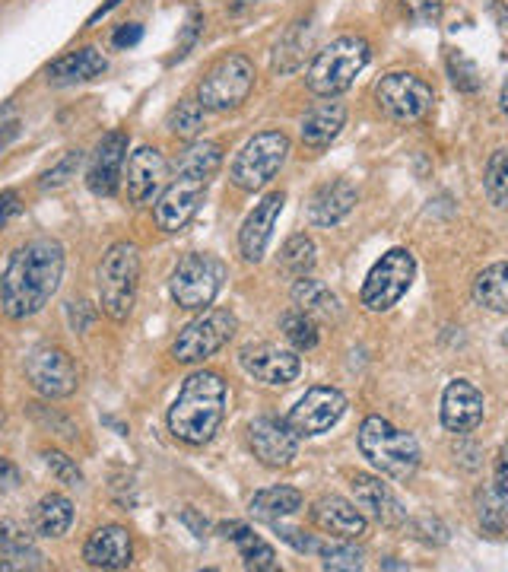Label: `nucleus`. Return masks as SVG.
Wrapping results in <instances>:
<instances>
[{"mask_svg": "<svg viewBox=\"0 0 508 572\" xmlns=\"http://www.w3.org/2000/svg\"><path fill=\"white\" fill-rule=\"evenodd\" d=\"M64 245L51 236L29 239L7 261L0 277V306L13 321L39 315L51 296L58 293L64 277Z\"/></svg>", "mask_w": 508, "mask_h": 572, "instance_id": "nucleus-1", "label": "nucleus"}, {"mask_svg": "<svg viewBox=\"0 0 508 572\" xmlns=\"http://www.w3.org/2000/svg\"><path fill=\"white\" fill-rule=\"evenodd\" d=\"M229 388L220 372L197 369L178 388L169 407V433L188 445H207L226 420Z\"/></svg>", "mask_w": 508, "mask_h": 572, "instance_id": "nucleus-2", "label": "nucleus"}, {"mask_svg": "<svg viewBox=\"0 0 508 572\" xmlns=\"http://www.w3.org/2000/svg\"><path fill=\"white\" fill-rule=\"evenodd\" d=\"M359 452L378 474L391 480H410L420 468V445L410 433L385 417H366L359 426Z\"/></svg>", "mask_w": 508, "mask_h": 572, "instance_id": "nucleus-3", "label": "nucleus"}, {"mask_svg": "<svg viewBox=\"0 0 508 572\" xmlns=\"http://www.w3.org/2000/svg\"><path fill=\"white\" fill-rule=\"evenodd\" d=\"M369 58H372V48L366 39L343 35V39H334L315 55L312 67H308L305 74V86L321 99H334L340 93H347L356 83V77L366 70Z\"/></svg>", "mask_w": 508, "mask_h": 572, "instance_id": "nucleus-4", "label": "nucleus"}, {"mask_svg": "<svg viewBox=\"0 0 508 572\" xmlns=\"http://www.w3.org/2000/svg\"><path fill=\"white\" fill-rule=\"evenodd\" d=\"M99 306L112 321H127L140 290V248L134 242H115L96 271Z\"/></svg>", "mask_w": 508, "mask_h": 572, "instance_id": "nucleus-5", "label": "nucleus"}, {"mask_svg": "<svg viewBox=\"0 0 508 572\" xmlns=\"http://www.w3.org/2000/svg\"><path fill=\"white\" fill-rule=\"evenodd\" d=\"M286 156H289V137L283 131L254 134L232 159V169H229L232 185L242 191H251V194L261 191L264 185H270L277 178Z\"/></svg>", "mask_w": 508, "mask_h": 572, "instance_id": "nucleus-6", "label": "nucleus"}, {"mask_svg": "<svg viewBox=\"0 0 508 572\" xmlns=\"http://www.w3.org/2000/svg\"><path fill=\"white\" fill-rule=\"evenodd\" d=\"M254 80H258V74H254V64L245 55H226L197 83V102L207 112H235L242 102H248Z\"/></svg>", "mask_w": 508, "mask_h": 572, "instance_id": "nucleus-7", "label": "nucleus"}, {"mask_svg": "<svg viewBox=\"0 0 508 572\" xmlns=\"http://www.w3.org/2000/svg\"><path fill=\"white\" fill-rule=\"evenodd\" d=\"M223 280H226V264L220 258L194 252L175 264L169 290L181 309L204 312L207 306H213V299L220 296Z\"/></svg>", "mask_w": 508, "mask_h": 572, "instance_id": "nucleus-8", "label": "nucleus"}, {"mask_svg": "<svg viewBox=\"0 0 508 572\" xmlns=\"http://www.w3.org/2000/svg\"><path fill=\"white\" fill-rule=\"evenodd\" d=\"M235 334V315L226 309H204L194 321H188L172 341L175 363H204L213 353H220Z\"/></svg>", "mask_w": 508, "mask_h": 572, "instance_id": "nucleus-9", "label": "nucleus"}, {"mask_svg": "<svg viewBox=\"0 0 508 572\" xmlns=\"http://www.w3.org/2000/svg\"><path fill=\"white\" fill-rule=\"evenodd\" d=\"M416 274V261L407 248H391L388 255H381V261L369 271L366 283H362V293L359 302L362 309L369 312H388L394 309L401 296L410 290Z\"/></svg>", "mask_w": 508, "mask_h": 572, "instance_id": "nucleus-10", "label": "nucleus"}, {"mask_svg": "<svg viewBox=\"0 0 508 572\" xmlns=\"http://www.w3.org/2000/svg\"><path fill=\"white\" fill-rule=\"evenodd\" d=\"M375 102L388 118L410 124V121L426 118V112L435 102V93H432V86L416 74L394 70V74H385L375 83Z\"/></svg>", "mask_w": 508, "mask_h": 572, "instance_id": "nucleus-11", "label": "nucleus"}, {"mask_svg": "<svg viewBox=\"0 0 508 572\" xmlns=\"http://www.w3.org/2000/svg\"><path fill=\"white\" fill-rule=\"evenodd\" d=\"M26 379L42 398H70L80 385V369L64 347L42 344L26 356Z\"/></svg>", "mask_w": 508, "mask_h": 572, "instance_id": "nucleus-12", "label": "nucleus"}, {"mask_svg": "<svg viewBox=\"0 0 508 572\" xmlns=\"http://www.w3.org/2000/svg\"><path fill=\"white\" fill-rule=\"evenodd\" d=\"M207 188H210V178L201 175H185L178 172L172 178V185L162 188L159 201L153 204V220L162 232H178L185 229L197 210H201L204 198H207Z\"/></svg>", "mask_w": 508, "mask_h": 572, "instance_id": "nucleus-13", "label": "nucleus"}, {"mask_svg": "<svg viewBox=\"0 0 508 572\" xmlns=\"http://www.w3.org/2000/svg\"><path fill=\"white\" fill-rule=\"evenodd\" d=\"M299 439L293 423L280 417H258L248 426L251 452L267 468H289L299 458Z\"/></svg>", "mask_w": 508, "mask_h": 572, "instance_id": "nucleus-14", "label": "nucleus"}, {"mask_svg": "<svg viewBox=\"0 0 508 572\" xmlns=\"http://www.w3.org/2000/svg\"><path fill=\"white\" fill-rule=\"evenodd\" d=\"M347 414V398L337 388H308L299 398V404L289 410V423L299 436H321L328 433L331 426H337V420Z\"/></svg>", "mask_w": 508, "mask_h": 572, "instance_id": "nucleus-15", "label": "nucleus"}, {"mask_svg": "<svg viewBox=\"0 0 508 572\" xmlns=\"http://www.w3.org/2000/svg\"><path fill=\"white\" fill-rule=\"evenodd\" d=\"M127 131H108L99 143L93 156H89V169H86V188L96 194V198H112L121 185V169L127 159Z\"/></svg>", "mask_w": 508, "mask_h": 572, "instance_id": "nucleus-16", "label": "nucleus"}, {"mask_svg": "<svg viewBox=\"0 0 508 572\" xmlns=\"http://www.w3.org/2000/svg\"><path fill=\"white\" fill-rule=\"evenodd\" d=\"M239 363L254 382H264V385H274V388L296 382L299 372H302L299 356L293 350L277 347V344H248L239 353Z\"/></svg>", "mask_w": 508, "mask_h": 572, "instance_id": "nucleus-17", "label": "nucleus"}, {"mask_svg": "<svg viewBox=\"0 0 508 572\" xmlns=\"http://www.w3.org/2000/svg\"><path fill=\"white\" fill-rule=\"evenodd\" d=\"M350 487H353L359 512L366 518H372V522H378L381 528H404L407 525L404 503L397 499V493L388 484H381V477L356 474Z\"/></svg>", "mask_w": 508, "mask_h": 572, "instance_id": "nucleus-18", "label": "nucleus"}, {"mask_svg": "<svg viewBox=\"0 0 508 572\" xmlns=\"http://www.w3.org/2000/svg\"><path fill=\"white\" fill-rule=\"evenodd\" d=\"M169 178V163L156 147H137L127 159V175H124V188L131 204H147L162 191Z\"/></svg>", "mask_w": 508, "mask_h": 572, "instance_id": "nucleus-19", "label": "nucleus"}, {"mask_svg": "<svg viewBox=\"0 0 508 572\" xmlns=\"http://www.w3.org/2000/svg\"><path fill=\"white\" fill-rule=\"evenodd\" d=\"M83 560L93 569H127L134 560V538L124 525H102L86 538Z\"/></svg>", "mask_w": 508, "mask_h": 572, "instance_id": "nucleus-20", "label": "nucleus"}, {"mask_svg": "<svg viewBox=\"0 0 508 572\" xmlns=\"http://www.w3.org/2000/svg\"><path fill=\"white\" fill-rule=\"evenodd\" d=\"M286 204V194L283 191H270L261 204H254V210L248 213V220L242 223L239 232V248H242V258L258 264L267 252V242L274 236V223L280 217V210Z\"/></svg>", "mask_w": 508, "mask_h": 572, "instance_id": "nucleus-21", "label": "nucleus"}, {"mask_svg": "<svg viewBox=\"0 0 508 572\" xmlns=\"http://www.w3.org/2000/svg\"><path fill=\"white\" fill-rule=\"evenodd\" d=\"M483 391L467 379H455L442 395V423L448 433H474L483 420Z\"/></svg>", "mask_w": 508, "mask_h": 572, "instance_id": "nucleus-22", "label": "nucleus"}, {"mask_svg": "<svg viewBox=\"0 0 508 572\" xmlns=\"http://www.w3.org/2000/svg\"><path fill=\"white\" fill-rule=\"evenodd\" d=\"M312 525L321 528L324 534H331L337 541H356L366 534V515L359 512L356 503L343 496H321L312 506Z\"/></svg>", "mask_w": 508, "mask_h": 572, "instance_id": "nucleus-23", "label": "nucleus"}, {"mask_svg": "<svg viewBox=\"0 0 508 572\" xmlns=\"http://www.w3.org/2000/svg\"><path fill=\"white\" fill-rule=\"evenodd\" d=\"M26 569H45V557L32 534L13 522L0 518V572H26Z\"/></svg>", "mask_w": 508, "mask_h": 572, "instance_id": "nucleus-24", "label": "nucleus"}, {"mask_svg": "<svg viewBox=\"0 0 508 572\" xmlns=\"http://www.w3.org/2000/svg\"><path fill=\"white\" fill-rule=\"evenodd\" d=\"M108 70V61L99 48L93 45H83L77 51H67L64 58L51 61L45 67V77L54 86H74V83H86V80H96Z\"/></svg>", "mask_w": 508, "mask_h": 572, "instance_id": "nucleus-25", "label": "nucleus"}, {"mask_svg": "<svg viewBox=\"0 0 508 572\" xmlns=\"http://www.w3.org/2000/svg\"><path fill=\"white\" fill-rule=\"evenodd\" d=\"M356 201H359V191L350 182L337 178V182L321 185L312 194V201H308V220L315 226H337L340 220L350 217Z\"/></svg>", "mask_w": 508, "mask_h": 572, "instance_id": "nucleus-26", "label": "nucleus"}, {"mask_svg": "<svg viewBox=\"0 0 508 572\" xmlns=\"http://www.w3.org/2000/svg\"><path fill=\"white\" fill-rule=\"evenodd\" d=\"M343 124H347V109H343L340 102H321L299 124L302 143L312 150L331 147V143L337 140V134L343 131Z\"/></svg>", "mask_w": 508, "mask_h": 572, "instance_id": "nucleus-27", "label": "nucleus"}, {"mask_svg": "<svg viewBox=\"0 0 508 572\" xmlns=\"http://www.w3.org/2000/svg\"><path fill=\"white\" fill-rule=\"evenodd\" d=\"M293 302H296L302 312H308L312 318H321V321H337V318L343 315L337 293H331V286L321 283V280H315L312 274L299 277V280L293 283Z\"/></svg>", "mask_w": 508, "mask_h": 572, "instance_id": "nucleus-28", "label": "nucleus"}, {"mask_svg": "<svg viewBox=\"0 0 508 572\" xmlns=\"http://www.w3.org/2000/svg\"><path fill=\"white\" fill-rule=\"evenodd\" d=\"M32 525L39 538H64L74 525V503L64 496V493H48L39 499L32 515Z\"/></svg>", "mask_w": 508, "mask_h": 572, "instance_id": "nucleus-29", "label": "nucleus"}, {"mask_svg": "<svg viewBox=\"0 0 508 572\" xmlns=\"http://www.w3.org/2000/svg\"><path fill=\"white\" fill-rule=\"evenodd\" d=\"M223 534L235 541V547H239V553H242V560H245L248 569H264V572H274L277 569L274 547H270L258 531H251L245 522L223 525Z\"/></svg>", "mask_w": 508, "mask_h": 572, "instance_id": "nucleus-30", "label": "nucleus"}, {"mask_svg": "<svg viewBox=\"0 0 508 572\" xmlns=\"http://www.w3.org/2000/svg\"><path fill=\"white\" fill-rule=\"evenodd\" d=\"M474 302L489 312L508 315V261L489 264L474 280Z\"/></svg>", "mask_w": 508, "mask_h": 572, "instance_id": "nucleus-31", "label": "nucleus"}, {"mask_svg": "<svg viewBox=\"0 0 508 572\" xmlns=\"http://www.w3.org/2000/svg\"><path fill=\"white\" fill-rule=\"evenodd\" d=\"M248 509H251L254 518H264V522H280V518L302 509V493L293 490V487H267V490L251 496Z\"/></svg>", "mask_w": 508, "mask_h": 572, "instance_id": "nucleus-32", "label": "nucleus"}, {"mask_svg": "<svg viewBox=\"0 0 508 572\" xmlns=\"http://www.w3.org/2000/svg\"><path fill=\"white\" fill-rule=\"evenodd\" d=\"M315 264H318V248H315L312 236L296 232L293 239H286L283 252H280V267H283L286 277H293V280L308 277L315 271Z\"/></svg>", "mask_w": 508, "mask_h": 572, "instance_id": "nucleus-33", "label": "nucleus"}, {"mask_svg": "<svg viewBox=\"0 0 508 572\" xmlns=\"http://www.w3.org/2000/svg\"><path fill=\"white\" fill-rule=\"evenodd\" d=\"M220 166H223V147L216 140H197L178 159V172L201 178H213Z\"/></svg>", "mask_w": 508, "mask_h": 572, "instance_id": "nucleus-34", "label": "nucleus"}, {"mask_svg": "<svg viewBox=\"0 0 508 572\" xmlns=\"http://www.w3.org/2000/svg\"><path fill=\"white\" fill-rule=\"evenodd\" d=\"M477 518H480L483 531L505 534L508 531V493L502 487H486L477 496Z\"/></svg>", "mask_w": 508, "mask_h": 572, "instance_id": "nucleus-35", "label": "nucleus"}, {"mask_svg": "<svg viewBox=\"0 0 508 572\" xmlns=\"http://www.w3.org/2000/svg\"><path fill=\"white\" fill-rule=\"evenodd\" d=\"M204 105L197 102V99H181L175 109L169 112V121H166V128L175 134V137H181V140H191V137H197L201 134V128H204Z\"/></svg>", "mask_w": 508, "mask_h": 572, "instance_id": "nucleus-36", "label": "nucleus"}, {"mask_svg": "<svg viewBox=\"0 0 508 572\" xmlns=\"http://www.w3.org/2000/svg\"><path fill=\"white\" fill-rule=\"evenodd\" d=\"M283 334H286V341L293 344L296 350H315L318 347V341H321V334H318V321L308 315V312H302V309H296V312H286L283 315Z\"/></svg>", "mask_w": 508, "mask_h": 572, "instance_id": "nucleus-37", "label": "nucleus"}, {"mask_svg": "<svg viewBox=\"0 0 508 572\" xmlns=\"http://www.w3.org/2000/svg\"><path fill=\"white\" fill-rule=\"evenodd\" d=\"M483 185H486V198L499 210H508V150H499L489 156Z\"/></svg>", "mask_w": 508, "mask_h": 572, "instance_id": "nucleus-38", "label": "nucleus"}, {"mask_svg": "<svg viewBox=\"0 0 508 572\" xmlns=\"http://www.w3.org/2000/svg\"><path fill=\"white\" fill-rule=\"evenodd\" d=\"M308 42H312V39H308V32H305V26H296L293 32H289L286 35V39L277 45V58H274V67L277 70H283V74H286V70H296L302 61H305V55H308Z\"/></svg>", "mask_w": 508, "mask_h": 572, "instance_id": "nucleus-39", "label": "nucleus"}, {"mask_svg": "<svg viewBox=\"0 0 508 572\" xmlns=\"http://www.w3.org/2000/svg\"><path fill=\"white\" fill-rule=\"evenodd\" d=\"M448 77L461 89V93H477V89L483 86L480 67L470 61L464 51H451L448 55Z\"/></svg>", "mask_w": 508, "mask_h": 572, "instance_id": "nucleus-40", "label": "nucleus"}, {"mask_svg": "<svg viewBox=\"0 0 508 572\" xmlns=\"http://www.w3.org/2000/svg\"><path fill=\"white\" fill-rule=\"evenodd\" d=\"M80 163H83V153H80V150L64 153L58 163H54V166L39 178V188H42V191H58V188H64L70 178H77Z\"/></svg>", "mask_w": 508, "mask_h": 572, "instance_id": "nucleus-41", "label": "nucleus"}, {"mask_svg": "<svg viewBox=\"0 0 508 572\" xmlns=\"http://www.w3.org/2000/svg\"><path fill=\"white\" fill-rule=\"evenodd\" d=\"M42 461H45V468L54 474V480H58V484H64V487H80V484H83V471L77 468V461L67 458L64 452L45 449V452H42Z\"/></svg>", "mask_w": 508, "mask_h": 572, "instance_id": "nucleus-42", "label": "nucleus"}, {"mask_svg": "<svg viewBox=\"0 0 508 572\" xmlns=\"http://www.w3.org/2000/svg\"><path fill=\"white\" fill-rule=\"evenodd\" d=\"M321 557H324V569H347V572H353V569L366 566V557H362V550L353 547L350 541H340V544L324 547Z\"/></svg>", "mask_w": 508, "mask_h": 572, "instance_id": "nucleus-43", "label": "nucleus"}, {"mask_svg": "<svg viewBox=\"0 0 508 572\" xmlns=\"http://www.w3.org/2000/svg\"><path fill=\"white\" fill-rule=\"evenodd\" d=\"M404 10L416 26H432L439 23L445 0H404Z\"/></svg>", "mask_w": 508, "mask_h": 572, "instance_id": "nucleus-44", "label": "nucleus"}, {"mask_svg": "<svg viewBox=\"0 0 508 572\" xmlns=\"http://www.w3.org/2000/svg\"><path fill=\"white\" fill-rule=\"evenodd\" d=\"M410 531L413 538H420L423 544H445L448 541V528L442 522H435V518H416V522H410Z\"/></svg>", "mask_w": 508, "mask_h": 572, "instance_id": "nucleus-45", "label": "nucleus"}, {"mask_svg": "<svg viewBox=\"0 0 508 572\" xmlns=\"http://www.w3.org/2000/svg\"><path fill=\"white\" fill-rule=\"evenodd\" d=\"M20 128H23V121H20V115H16L13 105H0V153L20 137Z\"/></svg>", "mask_w": 508, "mask_h": 572, "instance_id": "nucleus-46", "label": "nucleus"}, {"mask_svg": "<svg viewBox=\"0 0 508 572\" xmlns=\"http://www.w3.org/2000/svg\"><path fill=\"white\" fill-rule=\"evenodd\" d=\"M23 213V198H20V191H0V229H4L10 220H16Z\"/></svg>", "mask_w": 508, "mask_h": 572, "instance_id": "nucleus-47", "label": "nucleus"}, {"mask_svg": "<svg viewBox=\"0 0 508 572\" xmlns=\"http://www.w3.org/2000/svg\"><path fill=\"white\" fill-rule=\"evenodd\" d=\"M67 315H70V325H74V331H89V328H93V321H96V309L89 306V302H70Z\"/></svg>", "mask_w": 508, "mask_h": 572, "instance_id": "nucleus-48", "label": "nucleus"}, {"mask_svg": "<svg viewBox=\"0 0 508 572\" xmlns=\"http://www.w3.org/2000/svg\"><path fill=\"white\" fill-rule=\"evenodd\" d=\"M140 39H143V26H140V23H124V26H118V29H115V35H112V45H115V48H121V51H127V48H134Z\"/></svg>", "mask_w": 508, "mask_h": 572, "instance_id": "nucleus-49", "label": "nucleus"}, {"mask_svg": "<svg viewBox=\"0 0 508 572\" xmlns=\"http://www.w3.org/2000/svg\"><path fill=\"white\" fill-rule=\"evenodd\" d=\"M20 484H23L20 468H16V464H13L7 455H0V493H10V490H16Z\"/></svg>", "mask_w": 508, "mask_h": 572, "instance_id": "nucleus-50", "label": "nucleus"}, {"mask_svg": "<svg viewBox=\"0 0 508 572\" xmlns=\"http://www.w3.org/2000/svg\"><path fill=\"white\" fill-rule=\"evenodd\" d=\"M496 487H502L508 493V442L499 449V458H496Z\"/></svg>", "mask_w": 508, "mask_h": 572, "instance_id": "nucleus-51", "label": "nucleus"}, {"mask_svg": "<svg viewBox=\"0 0 508 572\" xmlns=\"http://www.w3.org/2000/svg\"><path fill=\"white\" fill-rule=\"evenodd\" d=\"M181 518H185V522L194 528V534H197V538H204V534H207V522H201V518H197L191 509H185V512H181Z\"/></svg>", "mask_w": 508, "mask_h": 572, "instance_id": "nucleus-52", "label": "nucleus"}, {"mask_svg": "<svg viewBox=\"0 0 508 572\" xmlns=\"http://www.w3.org/2000/svg\"><path fill=\"white\" fill-rule=\"evenodd\" d=\"M118 4H121V0H105V4H102V7H99V10H96L93 16H89V26H96V23L102 20V16H105V13H112V10H115Z\"/></svg>", "mask_w": 508, "mask_h": 572, "instance_id": "nucleus-53", "label": "nucleus"}, {"mask_svg": "<svg viewBox=\"0 0 508 572\" xmlns=\"http://www.w3.org/2000/svg\"><path fill=\"white\" fill-rule=\"evenodd\" d=\"M499 109H502V115L508 118V80H505L502 89H499Z\"/></svg>", "mask_w": 508, "mask_h": 572, "instance_id": "nucleus-54", "label": "nucleus"}, {"mask_svg": "<svg viewBox=\"0 0 508 572\" xmlns=\"http://www.w3.org/2000/svg\"><path fill=\"white\" fill-rule=\"evenodd\" d=\"M502 344H508V334H505V337H502Z\"/></svg>", "mask_w": 508, "mask_h": 572, "instance_id": "nucleus-55", "label": "nucleus"}, {"mask_svg": "<svg viewBox=\"0 0 508 572\" xmlns=\"http://www.w3.org/2000/svg\"><path fill=\"white\" fill-rule=\"evenodd\" d=\"M242 4H248V0H242Z\"/></svg>", "mask_w": 508, "mask_h": 572, "instance_id": "nucleus-56", "label": "nucleus"}]
</instances>
